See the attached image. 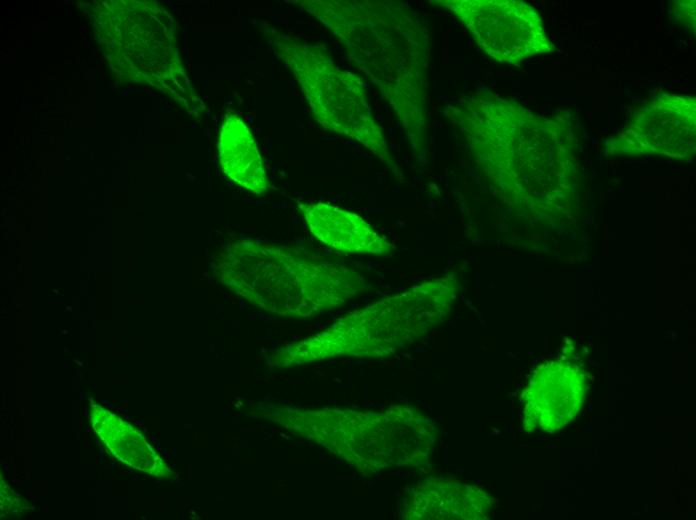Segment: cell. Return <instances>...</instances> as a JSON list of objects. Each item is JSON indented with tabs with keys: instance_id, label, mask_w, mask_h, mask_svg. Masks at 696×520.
Returning a JSON list of instances; mask_svg holds the SVG:
<instances>
[{
	"instance_id": "cell-4",
	"label": "cell",
	"mask_w": 696,
	"mask_h": 520,
	"mask_svg": "<svg viewBox=\"0 0 696 520\" xmlns=\"http://www.w3.org/2000/svg\"><path fill=\"white\" fill-rule=\"evenodd\" d=\"M265 35L274 54L296 79L316 122L325 130L359 142L394 166L360 78L340 68L319 45L305 43L273 27L265 28Z\"/></svg>"
},
{
	"instance_id": "cell-7",
	"label": "cell",
	"mask_w": 696,
	"mask_h": 520,
	"mask_svg": "<svg viewBox=\"0 0 696 520\" xmlns=\"http://www.w3.org/2000/svg\"><path fill=\"white\" fill-rule=\"evenodd\" d=\"M587 391V376L577 364L549 361L534 370L522 393L523 425L555 431L578 413Z\"/></svg>"
},
{
	"instance_id": "cell-1",
	"label": "cell",
	"mask_w": 696,
	"mask_h": 520,
	"mask_svg": "<svg viewBox=\"0 0 696 520\" xmlns=\"http://www.w3.org/2000/svg\"><path fill=\"white\" fill-rule=\"evenodd\" d=\"M342 43L389 103L414 148L426 139L430 33L410 6L382 0L291 1Z\"/></svg>"
},
{
	"instance_id": "cell-9",
	"label": "cell",
	"mask_w": 696,
	"mask_h": 520,
	"mask_svg": "<svg viewBox=\"0 0 696 520\" xmlns=\"http://www.w3.org/2000/svg\"><path fill=\"white\" fill-rule=\"evenodd\" d=\"M310 233L332 250L389 256L394 246L359 215L325 202H297Z\"/></svg>"
},
{
	"instance_id": "cell-8",
	"label": "cell",
	"mask_w": 696,
	"mask_h": 520,
	"mask_svg": "<svg viewBox=\"0 0 696 520\" xmlns=\"http://www.w3.org/2000/svg\"><path fill=\"white\" fill-rule=\"evenodd\" d=\"M494 499L478 486L463 481L427 479L406 492L401 516L410 520L488 519Z\"/></svg>"
},
{
	"instance_id": "cell-3",
	"label": "cell",
	"mask_w": 696,
	"mask_h": 520,
	"mask_svg": "<svg viewBox=\"0 0 696 520\" xmlns=\"http://www.w3.org/2000/svg\"><path fill=\"white\" fill-rule=\"evenodd\" d=\"M458 288L452 273L416 285L350 313L324 332L279 353V358L309 362L337 355H389L444 322Z\"/></svg>"
},
{
	"instance_id": "cell-2",
	"label": "cell",
	"mask_w": 696,
	"mask_h": 520,
	"mask_svg": "<svg viewBox=\"0 0 696 520\" xmlns=\"http://www.w3.org/2000/svg\"><path fill=\"white\" fill-rule=\"evenodd\" d=\"M217 274L254 305L302 317L337 307L366 287L360 273L332 258L254 239L231 241L218 260Z\"/></svg>"
},
{
	"instance_id": "cell-10",
	"label": "cell",
	"mask_w": 696,
	"mask_h": 520,
	"mask_svg": "<svg viewBox=\"0 0 696 520\" xmlns=\"http://www.w3.org/2000/svg\"><path fill=\"white\" fill-rule=\"evenodd\" d=\"M218 152L224 174L234 183L257 195L272 189L256 140L236 111L224 116Z\"/></svg>"
},
{
	"instance_id": "cell-6",
	"label": "cell",
	"mask_w": 696,
	"mask_h": 520,
	"mask_svg": "<svg viewBox=\"0 0 696 520\" xmlns=\"http://www.w3.org/2000/svg\"><path fill=\"white\" fill-rule=\"evenodd\" d=\"M695 108L691 96H655L631 115L613 138V149L631 155H691L695 149Z\"/></svg>"
},
{
	"instance_id": "cell-5",
	"label": "cell",
	"mask_w": 696,
	"mask_h": 520,
	"mask_svg": "<svg viewBox=\"0 0 696 520\" xmlns=\"http://www.w3.org/2000/svg\"><path fill=\"white\" fill-rule=\"evenodd\" d=\"M494 60L518 65L553 50L535 8L518 0H437Z\"/></svg>"
},
{
	"instance_id": "cell-11",
	"label": "cell",
	"mask_w": 696,
	"mask_h": 520,
	"mask_svg": "<svg viewBox=\"0 0 696 520\" xmlns=\"http://www.w3.org/2000/svg\"><path fill=\"white\" fill-rule=\"evenodd\" d=\"M672 4V14L675 15V20L678 24L690 29L692 33L695 30V1H676Z\"/></svg>"
}]
</instances>
